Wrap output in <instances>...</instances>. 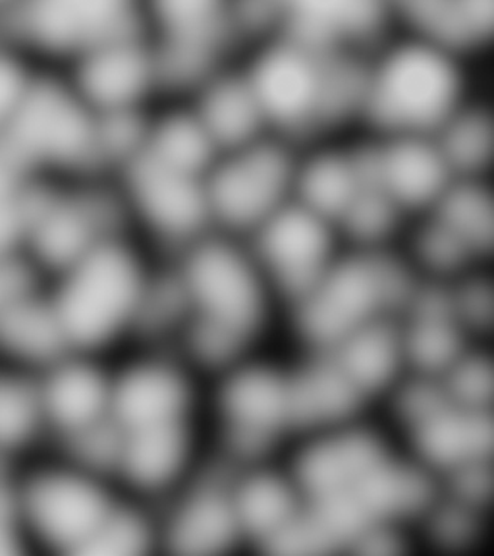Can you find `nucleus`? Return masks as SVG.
<instances>
[{"label":"nucleus","mask_w":494,"mask_h":556,"mask_svg":"<svg viewBox=\"0 0 494 556\" xmlns=\"http://www.w3.org/2000/svg\"><path fill=\"white\" fill-rule=\"evenodd\" d=\"M473 66L451 45L392 24L367 47L362 121L381 136H434L478 93Z\"/></svg>","instance_id":"obj_1"},{"label":"nucleus","mask_w":494,"mask_h":556,"mask_svg":"<svg viewBox=\"0 0 494 556\" xmlns=\"http://www.w3.org/2000/svg\"><path fill=\"white\" fill-rule=\"evenodd\" d=\"M97 118L61 70L47 66L0 130V148L34 178L103 176Z\"/></svg>","instance_id":"obj_2"},{"label":"nucleus","mask_w":494,"mask_h":556,"mask_svg":"<svg viewBox=\"0 0 494 556\" xmlns=\"http://www.w3.org/2000/svg\"><path fill=\"white\" fill-rule=\"evenodd\" d=\"M334 47L282 29L240 56L270 134L294 146L325 134L322 109Z\"/></svg>","instance_id":"obj_3"},{"label":"nucleus","mask_w":494,"mask_h":556,"mask_svg":"<svg viewBox=\"0 0 494 556\" xmlns=\"http://www.w3.org/2000/svg\"><path fill=\"white\" fill-rule=\"evenodd\" d=\"M51 295L74 352L101 346L130 321L143 292L136 261L114 240L69 265Z\"/></svg>","instance_id":"obj_4"},{"label":"nucleus","mask_w":494,"mask_h":556,"mask_svg":"<svg viewBox=\"0 0 494 556\" xmlns=\"http://www.w3.org/2000/svg\"><path fill=\"white\" fill-rule=\"evenodd\" d=\"M59 70L97 114L148 111L163 99L155 45L139 16L97 35Z\"/></svg>","instance_id":"obj_5"},{"label":"nucleus","mask_w":494,"mask_h":556,"mask_svg":"<svg viewBox=\"0 0 494 556\" xmlns=\"http://www.w3.org/2000/svg\"><path fill=\"white\" fill-rule=\"evenodd\" d=\"M292 141L265 134L225 151L203 178L211 218L230 228H257L294 195L297 156Z\"/></svg>","instance_id":"obj_6"},{"label":"nucleus","mask_w":494,"mask_h":556,"mask_svg":"<svg viewBox=\"0 0 494 556\" xmlns=\"http://www.w3.org/2000/svg\"><path fill=\"white\" fill-rule=\"evenodd\" d=\"M16 496L29 545L76 555L113 504L91 473L76 466L16 473Z\"/></svg>","instance_id":"obj_7"},{"label":"nucleus","mask_w":494,"mask_h":556,"mask_svg":"<svg viewBox=\"0 0 494 556\" xmlns=\"http://www.w3.org/2000/svg\"><path fill=\"white\" fill-rule=\"evenodd\" d=\"M408 298V275L396 261H350L327 270L312 294L302 300V327L315 342L339 344L357 327L373 321L381 307H396Z\"/></svg>","instance_id":"obj_8"},{"label":"nucleus","mask_w":494,"mask_h":556,"mask_svg":"<svg viewBox=\"0 0 494 556\" xmlns=\"http://www.w3.org/2000/svg\"><path fill=\"white\" fill-rule=\"evenodd\" d=\"M329 223L290 198L257 226L261 253L277 273L282 290L294 300L302 302L312 294L327 273Z\"/></svg>","instance_id":"obj_9"},{"label":"nucleus","mask_w":494,"mask_h":556,"mask_svg":"<svg viewBox=\"0 0 494 556\" xmlns=\"http://www.w3.org/2000/svg\"><path fill=\"white\" fill-rule=\"evenodd\" d=\"M183 285L201 317L250 337L261 317V292L248 263L225 243L200 245L188 261Z\"/></svg>","instance_id":"obj_10"},{"label":"nucleus","mask_w":494,"mask_h":556,"mask_svg":"<svg viewBox=\"0 0 494 556\" xmlns=\"http://www.w3.org/2000/svg\"><path fill=\"white\" fill-rule=\"evenodd\" d=\"M122 182L128 200L159 232L188 238L205 226L208 213L205 184L200 176L178 173L161 165L141 151L121 168Z\"/></svg>","instance_id":"obj_11"},{"label":"nucleus","mask_w":494,"mask_h":556,"mask_svg":"<svg viewBox=\"0 0 494 556\" xmlns=\"http://www.w3.org/2000/svg\"><path fill=\"white\" fill-rule=\"evenodd\" d=\"M182 99L215 141L218 153L270 134L240 59L215 70Z\"/></svg>","instance_id":"obj_12"},{"label":"nucleus","mask_w":494,"mask_h":556,"mask_svg":"<svg viewBox=\"0 0 494 556\" xmlns=\"http://www.w3.org/2000/svg\"><path fill=\"white\" fill-rule=\"evenodd\" d=\"M375 143L379 186L398 208L433 207L456 178L433 136L392 134Z\"/></svg>","instance_id":"obj_13"},{"label":"nucleus","mask_w":494,"mask_h":556,"mask_svg":"<svg viewBox=\"0 0 494 556\" xmlns=\"http://www.w3.org/2000/svg\"><path fill=\"white\" fill-rule=\"evenodd\" d=\"M72 352L51 295L41 285L17 295L0 313V362L41 374Z\"/></svg>","instance_id":"obj_14"},{"label":"nucleus","mask_w":494,"mask_h":556,"mask_svg":"<svg viewBox=\"0 0 494 556\" xmlns=\"http://www.w3.org/2000/svg\"><path fill=\"white\" fill-rule=\"evenodd\" d=\"M47 433L64 437L109 416L111 384L72 352L39 374Z\"/></svg>","instance_id":"obj_15"},{"label":"nucleus","mask_w":494,"mask_h":556,"mask_svg":"<svg viewBox=\"0 0 494 556\" xmlns=\"http://www.w3.org/2000/svg\"><path fill=\"white\" fill-rule=\"evenodd\" d=\"M186 402L188 389L180 375L163 365H148L111 387L109 416L124 431H131L180 421Z\"/></svg>","instance_id":"obj_16"},{"label":"nucleus","mask_w":494,"mask_h":556,"mask_svg":"<svg viewBox=\"0 0 494 556\" xmlns=\"http://www.w3.org/2000/svg\"><path fill=\"white\" fill-rule=\"evenodd\" d=\"M173 101L176 106H168L155 121L149 118L143 151L173 170L205 178L220 153L190 104L183 99Z\"/></svg>","instance_id":"obj_17"},{"label":"nucleus","mask_w":494,"mask_h":556,"mask_svg":"<svg viewBox=\"0 0 494 556\" xmlns=\"http://www.w3.org/2000/svg\"><path fill=\"white\" fill-rule=\"evenodd\" d=\"M381 462V446L373 437L365 433L342 434L305 452L297 476L312 495H329L352 489Z\"/></svg>","instance_id":"obj_18"},{"label":"nucleus","mask_w":494,"mask_h":556,"mask_svg":"<svg viewBox=\"0 0 494 556\" xmlns=\"http://www.w3.org/2000/svg\"><path fill=\"white\" fill-rule=\"evenodd\" d=\"M43 434L39 374L0 362V456L16 464Z\"/></svg>","instance_id":"obj_19"},{"label":"nucleus","mask_w":494,"mask_h":556,"mask_svg":"<svg viewBox=\"0 0 494 556\" xmlns=\"http://www.w3.org/2000/svg\"><path fill=\"white\" fill-rule=\"evenodd\" d=\"M362 391L334 359L319 362L288 382V421L312 427L350 416Z\"/></svg>","instance_id":"obj_20"},{"label":"nucleus","mask_w":494,"mask_h":556,"mask_svg":"<svg viewBox=\"0 0 494 556\" xmlns=\"http://www.w3.org/2000/svg\"><path fill=\"white\" fill-rule=\"evenodd\" d=\"M238 531L235 503L225 495L217 473L176 516L170 543L180 553H217L235 541Z\"/></svg>","instance_id":"obj_21"},{"label":"nucleus","mask_w":494,"mask_h":556,"mask_svg":"<svg viewBox=\"0 0 494 556\" xmlns=\"http://www.w3.org/2000/svg\"><path fill=\"white\" fill-rule=\"evenodd\" d=\"M417 443L427 458L439 466L458 468L466 462L485 460L493 443L491 417L483 409H454L417 426Z\"/></svg>","instance_id":"obj_22"},{"label":"nucleus","mask_w":494,"mask_h":556,"mask_svg":"<svg viewBox=\"0 0 494 556\" xmlns=\"http://www.w3.org/2000/svg\"><path fill=\"white\" fill-rule=\"evenodd\" d=\"M359 191L352 151H319L297 161L292 198L327 220H340Z\"/></svg>","instance_id":"obj_23"},{"label":"nucleus","mask_w":494,"mask_h":556,"mask_svg":"<svg viewBox=\"0 0 494 556\" xmlns=\"http://www.w3.org/2000/svg\"><path fill=\"white\" fill-rule=\"evenodd\" d=\"M230 429L275 437L288 424V382L267 369H248L226 387Z\"/></svg>","instance_id":"obj_24"},{"label":"nucleus","mask_w":494,"mask_h":556,"mask_svg":"<svg viewBox=\"0 0 494 556\" xmlns=\"http://www.w3.org/2000/svg\"><path fill=\"white\" fill-rule=\"evenodd\" d=\"M186 456L180 421L124 431L121 466L124 476L141 486H159L173 478Z\"/></svg>","instance_id":"obj_25"},{"label":"nucleus","mask_w":494,"mask_h":556,"mask_svg":"<svg viewBox=\"0 0 494 556\" xmlns=\"http://www.w3.org/2000/svg\"><path fill=\"white\" fill-rule=\"evenodd\" d=\"M433 138L456 178H479L493 151L489 106L476 93L444 122Z\"/></svg>","instance_id":"obj_26"},{"label":"nucleus","mask_w":494,"mask_h":556,"mask_svg":"<svg viewBox=\"0 0 494 556\" xmlns=\"http://www.w3.org/2000/svg\"><path fill=\"white\" fill-rule=\"evenodd\" d=\"M334 362L359 391H373L391 379L402 342L387 323L369 321L340 340Z\"/></svg>","instance_id":"obj_27"},{"label":"nucleus","mask_w":494,"mask_h":556,"mask_svg":"<svg viewBox=\"0 0 494 556\" xmlns=\"http://www.w3.org/2000/svg\"><path fill=\"white\" fill-rule=\"evenodd\" d=\"M352 489L373 520L417 513L431 498V483L421 471L384 460Z\"/></svg>","instance_id":"obj_28"},{"label":"nucleus","mask_w":494,"mask_h":556,"mask_svg":"<svg viewBox=\"0 0 494 556\" xmlns=\"http://www.w3.org/2000/svg\"><path fill=\"white\" fill-rule=\"evenodd\" d=\"M433 208L436 220L464 238L471 250L491 245L493 205L479 178H454L443 195L434 201Z\"/></svg>","instance_id":"obj_29"},{"label":"nucleus","mask_w":494,"mask_h":556,"mask_svg":"<svg viewBox=\"0 0 494 556\" xmlns=\"http://www.w3.org/2000/svg\"><path fill=\"white\" fill-rule=\"evenodd\" d=\"M232 503L240 530L252 533L261 541L270 538L297 514L292 491L287 483L270 476L245 481Z\"/></svg>","instance_id":"obj_30"},{"label":"nucleus","mask_w":494,"mask_h":556,"mask_svg":"<svg viewBox=\"0 0 494 556\" xmlns=\"http://www.w3.org/2000/svg\"><path fill=\"white\" fill-rule=\"evenodd\" d=\"M45 68L43 62L0 24V130L24 103Z\"/></svg>","instance_id":"obj_31"},{"label":"nucleus","mask_w":494,"mask_h":556,"mask_svg":"<svg viewBox=\"0 0 494 556\" xmlns=\"http://www.w3.org/2000/svg\"><path fill=\"white\" fill-rule=\"evenodd\" d=\"M61 439L69 464L87 473H103L121 466L124 429L111 416Z\"/></svg>","instance_id":"obj_32"},{"label":"nucleus","mask_w":494,"mask_h":556,"mask_svg":"<svg viewBox=\"0 0 494 556\" xmlns=\"http://www.w3.org/2000/svg\"><path fill=\"white\" fill-rule=\"evenodd\" d=\"M43 182L45 178H35L22 190L0 200V260L26 257Z\"/></svg>","instance_id":"obj_33"},{"label":"nucleus","mask_w":494,"mask_h":556,"mask_svg":"<svg viewBox=\"0 0 494 556\" xmlns=\"http://www.w3.org/2000/svg\"><path fill=\"white\" fill-rule=\"evenodd\" d=\"M409 356L426 371L451 369L460 357L461 340L454 319H416L406 339Z\"/></svg>","instance_id":"obj_34"},{"label":"nucleus","mask_w":494,"mask_h":556,"mask_svg":"<svg viewBox=\"0 0 494 556\" xmlns=\"http://www.w3.org/2000/svg\"><path fill=\"white\" fill-rule=\"evenodd\" d=\"M149 545L145 521L128 510L114 508L76 555H136Z\"/></svg>","instance_id":"obj_35"},{"label":"nucleus","mask_w":494,"mask_h":556,"mask_svg":"<svg viewBox=\"0 0 494 556\" xmlns=\"http://www.w3.org/2000/svg\"><path fill=\"white\" fill-rule=\"evenodd\" d=\"M398 211V205L384 191L362 190L340 220L359 240L373 242L391 232Z\"/></svg>","instance_id":"obj_36"},{"label":"nucleus","mask_w":494,"mask_h":556,"mask_svg":"<svg viewBox=\"0 0 494 556\" xmlns=\"http://www.w3.org/2000/svg\"><path fill=\"white\" fill-rule=\"evenodd\" d=\"M188 300H190V294H188V288L183 285V280L163 278L149 292L145 290L141 292L134 315L138 317L141 329L156 332V330L166 329L170 323L178 319V315L183 312Z\"/></svg>","instance_id":"obj_37"},{"label":"nucleus","mask_w":494,"mask_h":556,"mask_svg":"<svg viewBox=\"0 0 494 556\" xmlns=\"http://www.w3.org/2000/svg\"><path fill=\"white\" fill-rule=\"evenodd\" d=\"M448 377V396L456 400L461 408L483 409L491 400V367L485 357H458L452 365Z\"/></svg>","instance_id":"obj_38"},{"label":"nucleus","mask_w":494,"mask_h":556,"mask_svg":"<svg viewBox=\"0 0 494 556\" xmlns=\"http://www.w3.org/2000/svg\"><path fill=\"white\" fill-rule=\"evenodd\" d=\"M243 340L245 337L242 332L205 317H200V321L191 329L193 352L205 364L220 365L230 362L242 350Z\"/></svg>","instance_id":"obj_39"},{"label":"nucleus","mask_w":494,"mask_h":556,"mask_svg":"<svg viewBox=\"0 0 494 556\" xmlns=\"http://www.w3.org/2000/svg\"><path fill=\"white\" fill-rule=\"evenodd\" d=\"M16 473L0 479V556L24 555L31 547L17 506Z\"/></svg>","instance_id":"obj_40"},{"label":"nucleus","mask_w":494,"mask_h":556,"mask_svg":"<svg viewBox=\"0 0 494 556\" xmlns=\"http://www.w3.org/2000/svg\"><path fill=\"white\" fill-rule=\"evenodd\" d=\"M419 250L431 265L439 269H454L471 252L469 243L451 230L448 226L434 218L433 225L427 228L419 238Z\"/></svg>","instance_id":"obj_41"},{"label":"nucleus","mask_w":494,"mask_h":556,"mask_svg":"<svg viewBox=\"0 0 494 556\" xmlns=\"http://www.w3.org/2000/svg\"><path fill=\"white\" fill-rule=\"evenodd\" d=\"M451 396L448 392L443 391L441 387H436L433 382H417L411 384L406 392L402 394L400 400V408L402 414L409 421H414L416 426L426 424L427 419L441 414L443 409L451 406Z\"/></svg>","instance_id":"obj_42"},{"label":"nucleus","mask_w":494,"mask_h":556,"mask_svg":"<svg viewBox=\"0 0 494 556\" xmlns=\"http://www.w3.org/2000/svg\"><path fill=\"white\" fill-rule=\"evenodd\" d=\"M37 285H41V275L26 257L0 260V313Z\"/></svg>","instance_id":"obj_43"},{"label":"nucleus","mask_w":494,"mask_h":556,"mask_svg":"<svg viewBox=\"0 0 494 556\" xmlns=\"http://www.w3.org/2000/svg\"><path fill=\"white\" fill-rule=\"evenodd\" d=\"M491 486V473L485 460L466 462L458 466L456 476V489L460 493L461 501L479 504L485 501Z\"/></svg>","instance_id":"obj_44"},{"label":"nucleus","mask_w":494,"mask_h":556,"mask_svg":"<svg viewBox=\"0 0 494 556\" xmlns=\"http://www.w3.org/2000/svg\"><path fill=\"white\" fill-rule=\"evenodd\" d=\"M456 302V313L473 325H489L491 321V292L485 282L469 285Z\"/></svg>","instance_id":"obj_45"},{"label":"nucleus","mask_w":494,"mask_h":556,"mask_svg":"<svg viewBox=\"0 0 494 556\" xmlns=\"http://www.w3.org/2000/svg\"><path fill=\"white\" fill-rule=\"evenodd\" d=\"M434 530L441 541L461 543L471 535L473 521L464 506H451V508H444L443 513L436 516Z\"/></svg>","instance_id":"obj_46"},{"label":"nucleus","mask_w":494,"mask_h":556,"mask_svg":"<svg viewBox=\"0 0 494 556\" xmlns=\"http://www.w3.org/2000/svg\"><path fill=\"white\" fill-rule=\"evenodd\" d=\"M16 2L17 0H0V17L7 16Z\"/></svg>","instance_id":"obj_47"}]
</instances>
